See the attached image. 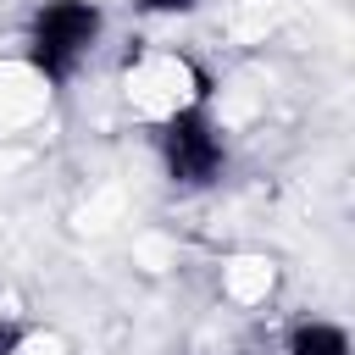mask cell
<instances>
[{
    "label": "cell",
    "instance_id": "8",
    "mask_svg": "<svg viewBox=\"0 0 355 355\" xmlns=\"http://www.w3.org/2000/svg\"><path fill=\"white\" fill-rule=\"evenodd\" d=\"M133 11L139 17H189V11H200V0H133Z\"/></svg>",
    "mask_w": 355,
    "mask_h": 355
},
{
    "label": "cell",
    "instance_id": "3",
    "mask_svg": "<svg viewBox=\"0 0 355 355\" xmlns=\"http://www.w3.org/2000/svg\"><path fill=\"white\" fill-rule=\"evenodd\" d=\"M150 144H155L161 172L178 189H211L222 178V166H227V139H222V122H211V105L155 128Z\"/></svg>",
    "mask_w": 355,
    "mask_h": 355
},
{
    "label": "cell",
    "instance_id": "4",
    "mask_svg": "<svg viewBox=\"0 0 355 355\" xmlns=\"http://www.w3.org/2000/svg\"><path fill=\"white\" fill-rule=\"evenodd\" d=\"M55 105V83L17 50L0 61V139H22L33 133Z\"/></svg>",
    "mask_w": 355,
    "mask_h": 355
},
{
    "label": "cell",
    "instance_id": "2",
    "mask_svg": "<svg viewBox=\"0 0 355 355\" xmlns=\"http://www.w3.org/2000/svg\"><path fill=\"white\" fill-rule=\"evenodd\" d=\"M100 33H105V11L94 0H44L28 22L22 55L61 89L89 67V55L100 50Z\"/></svg>",
    "mask_w": 355,
    "mask_h": 355
},
{
    "label": "cell",
    "instance_id": "5",
    "mask_svg": "<svg viewBox=\"0 0 355 355\" xmlns=\"http://www.w3.org/2000/svg\"><path fill=\"white\" fill-rule=\"evenodd\" d=\"M272 288H277V261L272 255L244 250V255H227L216 266V294H222L227 311H261L272 300Z\"/></svg>",
    "mask_w": 355,
    "mask_h": 355
},
{
    "label": "cell",
    "instance_id": "7",
    "mask_svg": "<svg viewBox=\"0 0 355 355\" xmlns=\"http://www.w3.org/2000/svg\"><path fill=\"white\" fill-rule=\"evenodd\" d=\"M11 355H78V349H72V338L61 327H17Z\"/></svg>",
    "mask_w": 355,
    "mask_h": 355
},
{
    "label": "cell",
    "instance_id": "1",
    "mask_svg": "<svg viewBox=\"0 0 355 355\" xmlns=\"http://www.w3.org/2000/svg\"><path fill=\"white\" fill-rule=\"evenodd\" d=\"M116 100L144 133H155V128H166L189 111H205L211 105V78L189 50L133 39V50L122 55V72H116Z\"/></svg>",
    "mask_w": 355,
    "mask_h": 355
},
{
    "label": "cell",
    "instance_id": "6",
    "mask_svg": "<svg viewBox=\"0 0 355 355\" xmlns=\"http://www.w3.org/2000/svg\"><path fill=\"white\" fill-rule=\"evenodd\" d=\"M277 355H349V333L338 322H327V316H311L283 338Z\"/></svg>",
    "mask_w": 355,
    "mask_h": 355
}]
</instances>
